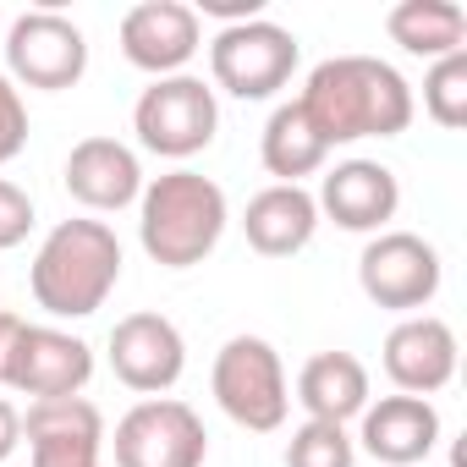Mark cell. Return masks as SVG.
Masks as SVG:
<instances>
[{
  "instance_id": "obj_1",
  "label": "cell",
  "mask_w": 467,
  "mask_h": 467,
  "mask_svg": "<svg viewBox=\"0 0 467 467\" xmlns=\"http://www.w3.org/2000/svg\"><path fill=\"white\" fill-rule=\"evenodd\" d=\"M303 116L325 138V149L358 143V138H401L412 127V83L379 61V56H330L308 72L297 94Z\"/></svg>"
},
{
  "instance_id": "obj_2",
  "label": "cell",
  "mask_w": 467,
  "mask_h": 467,
  "mask_svg": "<svg viewBox=\"0 0 467 467\" xmlns=\"http://www.w3.org/2000/svg\"><path fill=\"white\" fill-rule=\"evenodd\" d=\"M34 303L50 319H88L121 286V243L105 220H61L28 265Z\"/></svg>"
},
{
  "instance_id": "obj_3",
  "label": "cell",
  "mask_w": 467,
  "mask_h": 467,
  "mask_svg": "<svg viewBox=\"0 0 467 467\" xmlns=\"http://www.w3.org/2000/svg\"><path fill=\"white\" fill-rule=\"evenodd\" d=\"M225 220H231V209H225L220 182H209L198 171H165V176L143 182L138 243L160 270L203 265L225 237Z\"/></svg>"
},
{
  "instance_id": "obj_4",
  "label": "cell",
  "mask_w": 467,
  "mask_h": 467,
  "mask_svg": "<svg viewBox=\"0 0 467 467\" xmlns=\"http://www.w3.org/2000/svg\"><path fill=\"white\" fill-rule=\"evenodd\" d=\"M209 390L220 401V412L248 429V434H275L292 412V390H286V368L281 352L265 336H231L214 352L209 368Z\"/></svg>"
},
{
  "instance_id": "obj_5",
  "label": "cell",
  "mask_w": 467,
  "mask_h": 467,
  "mask_svg": "<svg viewBox=\"0 0 467 467\" xmlns=\"http://www.w3.org/2000/svg\"><path fill=\"white\" fill-rule=\"evenodd\" d=\"M297 72V34L254 17L237 28H220L209 39V88L231 94V99H275Z\"/></svg>"
},
{
  "instance_id": "obj_6",
  "label": "cell",
  "mask_w": 467,
  "mask_h": 467,
  "mask_svg": "<svg viewBox=\"0 0 467 467\" xmlns=\"http://www.w3.org/2000/svg\"><path fill=\"white\" fill-rule=\"evenodd\" d=\"M214 127H220V105H214V88L192 72H176V78H154L138 105H132V132L149 154L160 160H192L214 143Z\"/></svg>"
},
{
  "instance_id": "obj_7",
  "label": "cell",
  "mask_w": 467,
  "mask_h": 467,
  "mask_svg": "<svg viewBox=\"0 0 467 467\" xmlns=\"http://www.w3.org/2000/svg\"><path fill=\"white\" fill-rule=\"evenodd\" d=\"M440 281H445L440 248L429 237H418V231H379L358 259L363 297L390 314H423L440 297Z\"/></svg>"
},
{
  "instance_id": "obj_8",
  "label": "cell",
  "mask_w": 467,
  "mask_h": 467,
  "mask_svg": "<svg viewBox=\"0 0 467 467\" xmlns=\"http://www.w3.org/2000/svg\"><path fill=\"white\" fill-rule=\"evenodd\" d=\"M116 467H203L209 429L203 418L176 396H143L116 423Z\"/></svg>"
},
{
  "instance_id": "obj_9",
  "label": "cell",
  "mask_w": 467,
  "mask_h": 467,
  "mask_svg": "<svg viewBox=\"0 0 467 467\" xmlns=\"http://www.w3.org/2000/svg\"><path fill=\"white\" fill-rule=\"evenodd\" d=\"M83 72H88V39L72 17L39 6L6 28V78L17 88L61 94V88H78Z\"/></svg>"
},
{
  "instance_id": "obj_10",
  "label": "cell",
  "mask_w": 467,
  "mask_h": 467,
  "mask_svg": "<svg viewBox=\"0 0 467 467\" xmlns=\"http://www.w3.org/2000/svg\"><path fill=\"white\" fill-rule=\"evenodd\" d=\"M88 379H94V347L83 336L56 330V325H23L6 390L28 401H56V396H83Z\"/></svg>"
},
{
  "instance_id": "obj_11",
  "label": "cell",
  "mask_w": 467,
  "mask_h": 467,
  "mask_svg": "<svg viewBox=\"0 0 467 467\" xmlns=\"http://www.w3.org/2000/svg\"><path fill=\"white\" fill-rule=\"evenodd\" d=\"M121 56L149 78H176L203 50V23L187 0H143L121 17Z\"/></svg>"
},
{
  "instance_id": "obj_12",
  "label": "cell",
  "mask_w": 467,
  "mask_h": 467,
  "mask_svg": "<svg viewBox=\"0 0 467 467\" xmlns=\"http://www.w3.org/2000/svg\"><path fill=\"white\" fill-rule=\"evenodd\" d=\"M110 368L138 396H165L187 368V341L165 314H127L110 330Z\"/></svg>"
},
{
  "instance_id": "obj_13",
  "label": "cell",
  "mask_w": 467,
  "mask_h": 467,
  "mask_svg": "<svg viewBox=\"0 0 467 467\" xmlns=\"http://www.w3.org/2000/svg\"><path fill=\"white\" fill-rule=\"evenodd\" d=\"M456 358H462L456 330H451L440 314H407V319L385 336V347H379L385 379H390L401 396H423V401L456 379Z\"/></svg>"
},
{
  "instance_id": "obj_14",
  "label": "cell",
  "mask_w": 467,
  "mask_h": 467,
  "mask_svg": "<svg viewBox=\"0 0 467 467\" xmlns=\"http://www.w3.org/2000/svg\"><path fill=\"white\" fill-rule=\"evenodd\" d=\"M314 203H319V220H336L341 231H358V237H379L401 209V182L379 160H341L325 171Z\"/></svg>"
},
{
  "instance_id": "obj_15",
  "label": "cell",
  "mask_w": 467,
  "mask_h": 467,
  "mask_svg": "<svg viewBox=\"0 0 467 467\" xmlns=\"http://www.w3.org/2000/svg\"><path fill=\"white\" fill-rule=\"evenodd\" d=\"M23 440H28V462L34 467H99L105 418H99V407L88 396L28 401Z\"/></svg>"
},
{
  "instance_id": "obj_16",
  "label": "cell",
  "mask_w": 467,
  "mask_h": 467,
  "mask_svg": "<svg viewBox=\"0 0 467 467\" xmlns=\"http://www.w3.org/2000/svg\"><path fill=\"white\" fill-rule=\"evenodd\" d=\"M61 182H67V192H72L83 209H94V214H116V209H127V203L143 198L138 149H127L121 138H83V143H72Z\"/></svg>"
},
{
  "instance_id": "obj_17",
  "label": "cell",
  "mask_w": 467,
  "mask_h": 467,
  "mask_svg": "<svg viewBox=\"0 0 467 467\" xmlns=\"http://www.w3.org/2000/svg\"><path fill=\"white\" fill-rule=\"evenodd\" d=\"M358 440L385 467H423L440 445V412H434V401L396 390V396H379L363 407Z\"/></svg>"
},
{
  "instance_id": "obj_18",
  "label": "cell",
  "mask_w": 467,
  "mask_h": 467,
  "mask_svg": "<svg viewBox=\"0 0 467 467\" xmlns=\"http://www.w3.org/2000/svg\"><path fill=\"white\" fill-rule=\"evenodd\" d=\"M314 231H319V203H314L308 187H281V182H270V187L254 192L248 209H243V237H248V248L265 254V259H292V254H303V248L314 243Z\"/></svg>"
},
{
  "instance_id": "obj_19",
  "label": "cell",
  "mask_w": 467,
  "mask_h": 467,
  "mask_svg": "<svg viewBox=\"0 0 467 467\" xmlns=\"http://www.w3.org/2000/svg\"><path fill=\"white\" fill-rule=\"evenodd\" d=\"M297 401L314 423H352L368 407V368L352 352H314L297 374Z\"/></svg>"
},
{
  "instance_id": "obj_20",
  "label": "cell",
  "mask_w": 467,
  "mask_h": 467,
  "mask_svg": "<svg viewBox=\"0 0 467 467\" xmlns=\"http://www.w3.org/2000/svg\"><path fill=\"white\" fill-rule=\"evenodd\" d=\"M259 160H265V171H270L281 187H303V176H319V171H325L330 149H325V138L314 132V121L303 116V105L286 99V105L270 110V121H265V132H259Z\"/></svg>"
},
{
  "instance_id": "obj_21",
  "label": "cell",
  "mask_w": 467,
  "mask_h": 467,
  "mask_svg": "<svg viewBox=\"0 0 467 467\" xmlns=\"http://www.w3.org/2000/svg\"><path fill=\"white\" fill-rule=\"evenodd\" d=\"M385 34L407 56L440 61V56L467 50V12L456 6V0H396V6L385 12Z\"/></svg>"
},
{
  "instance_id": "obj_22",
  "label": "cell",
  "mask_w": 467,
  "mask_h": 467,
  "mask_svg": "<svg viewBox=\"0 0 467 467\" xmlns=\"http://www.w3.org/2000/svg\"><path fill=\"white\" fill-rule=\"evenodd\" d=\"M423 110L445 132L467 127V50L429 61V72H423Z\"/></svg>"
},
{
  "instance_id": "obj_23",
  "label": "cell",
  "mask_w": 467,
  "mask_h": 467,
  "mask_svg": "<svg viewBox=\"0 0 467 467\" xmlns=\"http://www.w3.org/2000/svg\"><path fill=\"white\" fill-rule=\"evenodd\" d=\"M286 467H358V440L341 423H297L286 440Z\"/></svg>"
},
{
  "instance_id": "obj_24",
  "label": "cell",
  "mask_w": 467,
  "mask_h": 467,
  "mask_svg": "<svg viewBox=\"0 0 467 467\" xmlns=\"http://www.w3.org/2000/svg\"><path fill=\"white\" fill-rule=\"evenodd\" d=\"M28 143V105H23V88L0 72V165L17 160Z\"/></svg>"
},
{
  "instance_id": "obj_25",
  "label": "cell",
  "mask_w": 467,
  "mask_h": 467,
  "mask_svg": "<svg viewBox=\"0 0 467 467\" xmlns=\"http://www.w3.org/2000/svg\"><path fill=\"white\" fill-rule=\"evenodd\" d=\"M28 231H34V198L0 176V254L6 248H23L28 243Z\"/></svg>"
},
{
  "instance_id": "obj_26",
  "label": "cell",
  "mask_w": 467,
  "mask_h": 467,
  "mask_svg": "<svg viewBox=\"0 0 467 467\" xmlns=\"http://www.w3.org/2000/svg\"><path fill=\"white\" fill-rule=\"evenodd\" d=\"M23 445V412L0 396V462H12V451Z\"/></svg>"
},
{
  "instance_id": "obj_27",
  "label": "cell",
  "mask_w": 467,
  "mask_h": 467,
  "mask_svg": "<svg viewBox=\"0 0 467 467\" xmlns=\"http://www.w3.org/2000/svg\"><path fill=\"white\" fill-rule=\"evenodd\" d=\"M23 325H28V319H17V314H6V308H0V385H6V374H12V352H17V336H23Z\"/></svg>"
}]
</instances>
